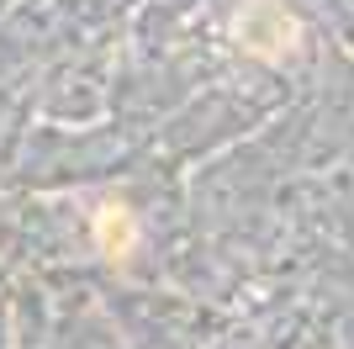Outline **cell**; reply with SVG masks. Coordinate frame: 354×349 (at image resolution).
<instances>
[{
    "label": "cell",
    "instance_id": "cell-1",
    "mask_svg": "<svg viewBox=\"0 0 354 349\" xmlns=\"http://www.w3.org/2000/svg\"><path fill=\"white\" fill-rule=\"evenodd\" d=\"M233 43L249 58L281 64V58L301 43V27H296V16L286 11L281 0H243L238 16H233Z\"/></svg>",
    "mask_w": 354,
    "mask_h": 349
},
{
    "label": "cell",
    "instance_id": "cell-2",
    "mask_svg": "<svg viewBox=\"0 0 354 349\" xmlns=\"http://www.w3.org/2000/svg\"><path fill=\"white\" fill-rule=\"evenodd\" d=\"M95 238H101V249L111 254V260H127L138 244V222L127 206H106L101 217H95Z\"/></svg>",
    "mask_w": 354,
    "mask_h": 349
}]
</instances>
